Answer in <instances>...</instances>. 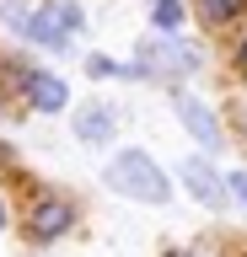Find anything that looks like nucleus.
<instances>
[{
  "label": "nucleus",
  "mask_w": 247,
  "mask_h": 257,
  "mask_svg": "<svg viewBox=\"0 0 247 257\" xmlns=\"http://www.w3.org/2000/svg\"><path fill=\"white\" fill-rule=\"evenodd\" d=\"M22 91H27V102H33L38 112H59V107L70 102V91H65V80H59V75L27 70V64H22Z\"/></svg>",
  "instance_id": "nucleus-4"
},
{
  "label": "nucleus",
  "mask_w": 247,
  "mask_h": 257,
  "mask_svg": "<svg viewBox=\"0 0 247 257\" xmlns=\"http://www.w3.org/2000/svg\"><path fill=\"white\" fill-rule=\"evenodd\" d=\"M150 16H156V27H161V32H172V27L183 22V6H178V0H156Z\"/></svg>",
  "instance_id": "nucleus-11"
},
{
  "label": "nucleus",
  "mask_w": 247,
  "mask_h": 257,
  "mask_svg": "<svg viewBox=\"0 0 247 257\" xmlns=\"http://www.w3.org/2000/svg\"><path fill=\"white\" fill-rule=\"evenodd\" d=\"M0 22L17 27V32H27V27H33V11H27L22 0H0Z\"/></svg>",
  "instance_id": "nucleus-10"
},
{
  "label": "nucleus",
  "mask_w": 247,
  "mask_h": 257,
  "mask_svg": "<svg viewBox=\"0 0 247 257\" xmlns=\"http://www.w3.org/2000/svg\"><path fill=\"white\" fill-rule=\"evenodd\" d=\"M226 188H231V193H236V198L247 204V172H231V182H226Z\"/></svg>",
  "instance_id": "nucleus-13"
},
{
  "label": "nucleus",
  "mask_w": 247,
  "mask_h": 257,
  "mask_svg": "<svg viewBox=\"0 0 247 257\" xmlns=\"http://www.w3.org/2000/svg\"><path fill=\"white\" fill-rule=\"evenodd\" d=\"M0 225H6V204H0Z\"/></svg>",
  "instance_id": "nucleus-15"
},
{
  "label": "nucleus",
  "mask_w": 247,
  "mask_h": 257,
  "mask_svg": "<svg viewBox=\"0 0 247 257\" xmlns=\"http://www.w3.org/2000/svg\"><path fill=\"white\" fill-rule=\"evenodd\" d=\"M86 70H92V75H124V64H113V59H102V54H97V59H92V64H86Z\"/></svg>",
  "instance_id": "nucleus-12"
},
{
  "label": "nucleus",
  "mask_w": 247,
  "mask_h": 257,
  "mask_svg": "<svg viewBox=\"0 0 247 257\" xmlns=\"http://www.w3.org/2000/svg\"><path fill=\"white\" fill-rule=\"evenodd\" d=\"M113 123H118V112L108 107V102H86V107L75 112V134H81L86 145H102L113 134Z\"/></svg>",
  "instance_id": "nucleus-8"
},
{
  "label": "nucleus",
  "mask_w": 247,
  "mask_h": 257,
  "mask_svg": "<svg viewBox=\"0 0 247 257\" xmlns=\"http://www.w3.org/2000/svg\"><path fill=\"white\" fill-rule=\"evenodd\" d=\"M199 64V48L194 43H178V38H150V43H140V70L145 75H188Z\"/></svg>",
  "instance_id": "nucleus-2"
},
{
  "label": "nucleus",
  "mask_w": 247,
  "mask_h": 257,
  "mask_svg": "<svg viewBox=\"0 0 247 257\" xmlns=\"http://www.w3.org/2000/svg\"><path fill=\"white\" fill-rule=\"evenodd\" d=\"M178 118H183V123H188V128H194V140L204 145V150H215V145H220V123H215V112L204 107L199 96L178 91Z\"/></svg>",
  "instance_id": "nucleus-7"
},
{
  "label": "nucleus",
  "mask_w": 247,
  "mask_h": 257,
  "mask_svg": "<svg viewBox=\"0 0 247 257\" xmlns=\"http://www.w3.org/2000/svg\"><path fill=\"white\" fill-rule=\"evenodd\" d=\"M236 70H242V75H247V38H242V43H236Z\"/></svg>",
  "instance_id": "nucleus-14"
},
{
  "label": "nucleus",
  "mask_w": 247,
  "mask_h": 257,
  "mask_svg": "<svg viewBox=\"0 0 247 257\" xmlns=\"http://www.w3.org/2000/svg\"><path fill=\"white\" fill-rule=\"evenodd\" d=\"M178 257H199V252H178Z\"/></svg>",
  "instance_id": "nucleus-16"
},
{
  "label": "nucleus",
  "mask_w": 247,
  "mask_h": 257,
  "mask_svg": "<svg viewBox=\"0 0 247 257\" xmlns=\"http://www.w3.org/2000/svg\"><path fill=\"white\" fill-rule=\"evenodd\" d=\"M70 230V204H59V198H38L33 209H27V236L33 241H54Z\"/></svg>",
  "instance_id": "nucleus-5"
},
{
  "label": "nucleus",
  "mask_w": 247,
  "mask_h": 257,
  "mask_svg": "<svg viewBox=\"0 0 247 257\" xmlns=\"http://www.w3.org/2000/svg\"><path fill=\"white\" fill-rule=\"evenodd\" d=\"M242 134H247V118H242Z\"/></svg>",
  "instance_id": "nucleus-17"
},
{
  "label": "nucleus",
  "mask_w": 247,
  "mask_h": 257,
  "mask_svg": "<svg viewBox=\"0 0 247 257\" xmlns=\"http://www.w3.org/2000/svg\"><path fill=\"white\" fill-rule=\"evenodd\" d=\"M194 6H199V16H204V22H215V27L247 11V0H194Z\"/></svg>",
  "instance_id": "nucleus-9"
},
{
  "label": "nucleus",
  "mask_w": 247,
  "mask_h": 257,
  "mask_svg": "<svg viewBox=\"0 0 247 257\" xmlns=\"http://www.w3.org/2000/svg\"><path fill=\"white\" fill-rule=\"evenodd\" d=\"M75 27H81V6H75V0H49V6L33 16L27 38L43 43V48H70V32Z\"/></svg>",
  "instance_id": "nucleus-3"
},
{
  "label": "nucleus",
  "mask_w": 247,
  "mask_h": 257,
  "mask_svg": "<svg viewBox=\"0 0 247 257\" xmlns=\"http://www.w3.org/2000/svg\"><path fill=\"white\" fill-rule=\"evenodd\" d=\"M102 177H108L113 193H129V198H140V204H161V198H167V177H161V166H156L145 150H124V156H113Z\"/></svg>",
  "instance_id": "nucleus-1"
},
{
  "label": "nucleus",
  "mask_w": 247,
  "mask_h": 257,
  "mask_svg": "<svg viewBox=\"0 0 247 257\" xmlns=\"http://www.w3.org/2000/svg\"><path fill=\"white\" fill-rule=\"evenodd\" d=\"M183 188L194 193L204 209H220V204H226V182L215 177L210 161H188V166H183Z\"/></svg>",
  "instance_id": "nucleus-6"
}]
</instances>
